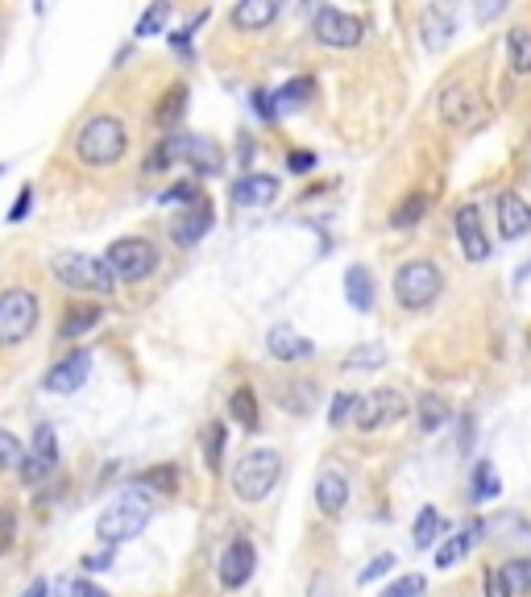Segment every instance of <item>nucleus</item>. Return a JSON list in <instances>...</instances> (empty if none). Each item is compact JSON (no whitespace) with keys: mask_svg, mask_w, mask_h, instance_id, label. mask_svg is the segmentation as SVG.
<instances>
[{"mask_svg":"<svg viewBox=\"0 0 531 597\" xmlns=\"http://www.w3.org/2000/svg\"><path fill=\"white\" fill-rule=\"evenodd\" d=\"M419 30H424V46H428V50H444V46L453 42L457 25H453V13H449V9H428Z\"/></svg>","mask_w":531,"mask_h":597,"instance_id":"nucleus-23","label":"nucleus"},{"mask_svg":"<svg viewBox=\"0 0 531 597\" xmlns=\"http://www.w3.org/2000/svg\"><path fill=\"white\" fill-rule=\"evenodd\" d=\"M129 150V129L121 117H113V112H96V117H88L79 125L75 133V154L83 166H117Z\"/></svg>","mask_w":531,"mask_h":597,"instance_id":"nucleus-1","label":"nucleus"},{"mask_svg":"<svg viewBox=\"0 0 531 597\" xmlns=\"http://www.w3.org/2000/svg\"><path fill=\"white\" fill-rule=\"evenodd\" d=\"M478 531H482V523H473L469 531H457L453 539H444L436 548V568H457L473 552V544H478Z\"/></svg>","mask_w":531,"mask_h":597,"instance_id":"nucleus-22","label":"nucleus"},{"mask_svg":"<svg viewBox=\"0 0 531 597\" xmlns=\"http://www.w3.org/2000/svg\"><path fill=\"white\" fill-rule=\"evenodd\" d=\"M195 199H200V191H195V183H175V187H166L162 191V199H158V204H195Z\"/></svg>","mask_w":531,"mask_h":597,"instance_id":"nucleus-42","label":"nucleus"},{"mask_svg":"<svg viewBox=\"0 0 531 597\" xmlns=\"http://www.w3.org/2000/svg\"><path fill=\"white\" fill-rule=\"evenodd\" d=\"M225 440H229V432H225V423H220V419L204 428V457H208V469H212V473L225 465Z\"/></svg>","mask_w":531,"mask_h":597,"instance_id":"nucleus-32","label":"nucleus"},{"mask_svg":"<svg viewBox=\"0 0 531 597\" xmlns=\"http://www.w3.org/2000/svg\"><path fill=\"white\" fill-rule=\"evenodd\" d=\"M345 299L357 307V311H370L374 307V278L366 266H349L345 270Z\"/></svg>","mask_w":531,"mask_h":597,"instance_id":"nucleus-24","label":"nucleus"},{"mask_svg":"<svg viewBox=\"0 0 531 597\" xmlns=\"http://www.w3.org/2000/svg\"><path fill=\"white\" fill-rule=\"evenodd\" d=\"M88 374H92V353H88V349H75V353H67L59 365L46 369L42 386H46L50 394H75L83 382H88Z\"/></svg>","mask_w":531,"mask_h":597,"instance_id":"nucleus-13","label":"nucleus"},{"mask_svg":"<svg viewBox=\"0 0 531 597\" xmlns=\"http://www.w3.org/2000/svg\"><path fill=\"white\" fill-rule=\"evenodd\" d=\"M440 117L444 125H453V129H478L486 125V100L469 88V83H449V88L440 92Z\"/></svg>","mask_w":531,"mask_h":597,"instance_id":"nucleus-10","label":"nucleus"},{"mask_svg":"<svg viewBox=\"0 0 531 597\" xmlns=\"http://www.w3.org/2000/svg\"><path fill=\"white\" fill-rule=\"evenodd\" d=\"M382 365H386V349L378 345V340H370V345H357L345 357V369H382Z\"/></svg>","mask_w":531,"mask_h":597,"instance_id":"nucleus-35","label":"nucleus"},{"mask_svg":"<svg viewBox=\"0 0 531 597\" xmlns=\"http://www.w3.org/2000/svg\"><path fill=\"white\" fill-rule=\"evenodd\" d=\"M42 320V303L30 287H5L0 291V349L25 345Z\"/></svg>","mask_w":531,"mask_h":597,"instance_id":"nucleus-5","label":"nucleus"},{"mask_svg":"<svg viewBox=\"0 0 531 597\" xmlns=\"http://www.w3.org/2000/svg\"><path fill=\"white\" fill-rule=\"evenodd\" d=\"M50 593V581L46 577H38V581H30V589H25L21 597H46Z\"/></svg>","mask_w":531,"mask_h":597,"instance_id":"nucleus-49","label":"nucleus"},{"mask_svg":"<svg viewBox=\"0 0 531 597\" xmlns=\"http://www.w3.org/2000/svg\"><path fill=\"white\" fill-rule=\"evenodd\" d=\"M166 17H171V5H154V9H146L142 13V21H137V38H154V34H162V25H166Z\"/></svg>","mask_w":531,"mask_h":597,"instance_id":"nucleus-38","label":"nucleus"},{"mask_svg":"<svg viewBox=\"0 0 531 597\" xmlns=\"http://www.w3.org/2000/svg\"><path fill=\"white\" fill-rule=\"evenodd\" d=\"M312 92H316V83H312V79H291L287 88H278V92H274V104H278V112H291V108H299V104L312 100Z\"/></svg>","mask_w":531,"mask_h":597,"instance_id":"nucleus-30","label":"nucleus"},{"mask_svg":"<svg viewBox=\"0 0 531 597\" xmlns=\"http://www.w3.org/2000/svg\"><path fill=\"white\" fill-rule=\"evenodd\" d=\"M274 17H278V0H245V5H237V9L229 13V21L237 25L241 34H258V30H266Z\"/></svg>","mask_w":531,"mask_h":597,"instance_id":"nucleus-21","label":"nucleus"},{"mask_svg":"<svg viewBox=\"0 0 531 597\" xmlns=\"http://www.w3.org/2000/svg\"><path fill=\"white\" fill-rule=\"evenodd\" d=\"M440 287H444V278H440L436 262H407V266H399V274H395V299H399L407 311L432 307L436 295H440Z\"/></svg>","mask_w":531,"mask_h":597,"instance_id":"nucleus-8","label":"nucleus"},{"mask_svg":"<svg viewBox=\"0 0 531 597\" xmlns=\"http://www.w3.org/2000/svg\"><path fill=\"white\" fill-rule=\"evenodd\" d=\"M457 241H461L469 262H486L490 258V237L482 233V212L473 204L457 208Z\"/></svg>","mask_w":531,"mask_h":597,"instance_id":"nucleus-17","label":"nucleus"},{"mask_svg":"<svg viewBox=\"0 0 531 597\" xmlns=\"http://www.w3.org/2000/svg\"><path fill=\"white\" fill-rule=\"evenodd\" d=\"M353 407H357V394H332V407H328V423L337 428V423H345L349 415H353Z\"/></svg>","mask_w":531,"mask_h":597,"instance_id":"nucleus-41","label":"nucleus"},{"mask_svg":"<svg viewBox=\"0 0 531 597\" xmlns=\"http://www.w3.org/2000/svg\"><path fill=\"white\" fill-rule=\"evenodd\" d=\"M266 349H270L274 361H299V357H312V353H316L312 340L299 336V332L287 328V324H278V328L266 332Z\"/></svg>","mask_w":531,"mask_h":597,"instance_id":"nucleus-18","label":"nucleus"},{"mask_svg":"<svg viewBox=\"0 0 531 597\" xmlns=\"http://www.w3.org/2000/svg\"><path fill=\"white\" fill-rule=\"evenodd\" d=\"M440 527H444V519H440L436 506L419 510V519H415V548H432L436 539H440Z\"/></svg>","mask_w":531,"mask_h":597,"instance_id":"nucleus-33","label":"nucleus"},{"mask_svg":"<svg viewBox=\"0 0 531 597\" xmlns=\"http://www.w3.org/2000/svg\"><path fill=\"white\" fill-rule=\"evenodd\" d=\"M104 266L113 270L117 282H146L158 270V245L146 237H121L108 245Z\"/></svg>","mask_w":531,"mask_h":597,"instance_id":"nucleus-6","label":"nucleus"},{"mask_svg":"<svg viewBox=\"0 0 531 597\" xmlns=\"http://www.w3.org/2000/svg\"><path fill=\"white\" fill-rule=\"evenodd\" d=\"M502 585H507L511 597H527L531 593V560H511V564H502Z\"/></svg>","mask_w":531,"mask_h":597,"instance_id":"nucleus-29","label":"nucleus"},{"mask_svg":"<svg viewBox=\"0 0 531 597\" xmlns=\"http://www.w3.org/2000/svg\"><path fill=\"white\" fill-rule=\"evenodd\" d=\"M21 461H25V448L17 444V436H13V432L0 428V473H17V469H21Z\"/></svg>","mask_w":531,"mask_h":597,"instance_id":"nucleus-37","label":"nucleus"},{"mask_svg":"<svg viewBox=\"0 0 531 597\" xmlns=\"http://www.w3.org/2000/svg\"><path fill=\"white\" fill-rule=\"evenodd\" d=\"M54 465H59V436H54L50 423H38L34 428V440H30V452H25V461H21V481L25 486H38L42 477L54 473Z\"/></svg>","mask_w":531,"mask_h":597,"instance_id":"nucleus-12","label":"nucleus"},{"mask_svg":"<svg viewBox=\"0 0 531 597\" xmlns=\"http://www.w3.org/2000/svg\"><path fill=\"white\" fill-rule=\"evenodd\" d=\"M278 199V179L274 175H245L233 183V204L241 208H266Z\"/></svg>","mask_w":531,"mask_h":597,"instance_id":"nucleus-20","label":"nucleus"},{"mask_svg":"<svg viewBox=\"0 0 531 597\" xmlns=\"http://www.w3.org/2000/svg\"><path fill=\"white\" fill-rule=\"evenodd\" d=\"M183 112H187V88H183V83H175V88L162 96V104H158V117H154V121H158L162 129H171V125L183 117Z\"/></svg>","mask_w":531,"mask_h":597,"instance_id":"nucleus-31","label":"nucleus"},{"mask_svg":"<svg viewBox=\"0 0 531 597\" xmlns=\"http://www.w3.org/2000/svg\"><path fill=\"white\" fill-rule=\"evenodd\" d=\"M486 597H511L507 585H502V577H498V568H490V573H486Z\"/></svg>","mask_w":531,"mask_h":597,"instance_id":"nucleus-47","label":"nucleus"},{"mask_svg":"<svg viewBox=\"0 0 531 597\" xmlns=\"http://www.w3.org/2000/svg\"><path fill=\"white\" fill-rule=\"evenodd\" d=\"M254 108H258V117H266V121H274V117H278L274 92H254Z\"/></svg>","mask_w":531,"mask_h":597,"instance_id":"nucleus-44","label":"nucleus"},{"mask_svg":"<svg viewBox=\"0 0 531 597\" xmlns=\"http://www.w3.org/2000/svg\"><path fill=\"white\" fill-rule=\"evenodd\" d=\"M424 577H419V573H407V577H399L395 585H386L382 589V597H419V593H424Z\"/></svg>","mask_w":531,"mask_h":597,"instance_id":"nucleus-39","label":"nucleus"},{"mask_svg":"<svg viewBox=\"0 0 531 597\" xmlns=\"http://www.w3.org/2000/svg\"><path fill=\"white\" fill-rule=\"evenodd\" d=\"M162 150H166V158H171V162L187 158L195 170H204V175H216L220 162H225V158H220V150H216V141L195 137V133H166Z\"/></svg>","mask_w":531,"mask_h":597,"instance_id":"nucleus-11","label":"nucleus"},{"mask_svg":"<svg viewBox=\"0 0 531 597\" xmlns=\"http://www.w3.org/2000/svg\"><path fill=\"white\" fill-rule=\"evenodd\" d=\"M507 59H511L515 75H531V30L515 25V30L507 34Z\"/></svg>","mask_w":531,"mask_h":597,"instance_id":"nucleus-27","label":"nucleus"},{"mask_svg":"<svg viewBox=\"0 0 531 597\" xmlns=\"http://www.w3.org/2000/svg\"><path fill=\"white\" fill-rule=\"evenodd\" d=\"M312 34L328 50H353V46L366 42V25H361V17H353L345 9H320L312 17Z\"/></svg>","mask_w":531,"mask_h":597,"instance_id":"nucleus-9","label":"nucleus"},{"mask_svg":"<svg viewBox=\"0 0 531 597\" xmlns=\"http://www.w3.org/2000/svg\"><path fill=\"white\" fill-rule=\"evenodd\" d=\"M254 564H258L254 544H249V539H233V544L220 552V585L241 589L249 577H254Z\"/></svg>","mask_w":531,"mask_h":597,"instance_id":"nucleus-15","label":"nucleus"},{"mask_svg":"<svg viewBox=\"0 0 531 597\" xmlns=\"http://www.w3.org/2000/svg\"><path fill=\"white\" fill-rule=\"evenodd\" d=\"M449 423V403L440 394H424L419 398V432H440Z\"/></svg>","mask_w":531,"mask_h":597,"instance_id":"nucleus-28","label":"nucleus"},{"mask_svg":"<svg viewBox=\"0 0 531 597\" xmlns=\"http://www.w3.org/2000/svg\"><path fill=\"white\" fill-rule=\"evenodd\" d=\"M316 506L324 510V515H341V510L349 506V477L341 469H324L316 477Z\"/></svg>","mask_w":531,"mask_h":597,"instance_id":"nucleus-19","label":"nucleus"},{"mask_svg":"<svg viewBox=\"0 0 531 597\" xmlns=\"http://www.w3.org/2000/svg\"><path fill=\"white\" fill-rule=\"evenodd\" d=\"M494 212H498V233L507 241H519L523 233H531V204L515 191H502L494 199Z\"/></svg>","mask_w":531,"mask_h":597,"instance_id":"nucleus-16","label":"nucleus"},{"mask_svg":"<svg viewBox=\"0 0 531 597\" xmlns=\"http://www.w3.org/2000/svg\"><path fill=\"white\" fill-rule=\"evenodd\" d=\"M50 274L71 291H88V295H113L117 291V278L104 266V258H92V253H79V249L54 253Z\"/></svg>","mask_w":531,"mask_h":597,"instance_id":"nucleus-3","label":"nucleus"},{"mask_svg":"<svg viewBox=\"0 0 531 597\" xmlns=\"http://www.w3.org/2000/svg\"><path fill=\"white\" fill-rule=\"evenodd\" d=\"M30 199H34V187L25 183V187H21V195H17V204L5 212V220H9V224H21L25 216H30Z\"/></svg>","mask_w":531,"mask_h":597,"instance_id":"nucleus-43","label":"nucleus"},{"mask_svg":"<svg viewBox=\"0 0 531 597\" xmlns=\"http://www.w3.org/2000/svg\"><path fill=\"white\" fill-rule=\"evenodd\" d=\"M100 316H104V311H100L96 303H88V307L79 303V307H71L67 316H63V324H59V336H63V340H79L83 332H92V328L100 324Z\"/></svg>","mask_w":531,"mask_h":597,"instance_id":"nucleus-25","label":"nucleus"},{"mask_svg":"<svg viewBox=\"0 0 531 597\" xmlns=\"http://www.w3.org/2000/svg\"><path fill=\"white\" fill-rule=\"evenodd\" d=\"M150 498H154V494H146L142 486H137V490L121 494L113 506H104L100 519H96L100 544H104V548H121V544H129V539L142 535L146 523H150V515H154V502H150Z\"/></svg>","mask_w":531,"mask_h":597,"instance_id":"nucleus-2","label":"nucleus"},{"mask_svg":"<svg viewBox=\"0 0 531 597\" xmlns=\"http://www.w3.org/2000/svg\"><path fill=\"white\" fill-rule=\"evenodd\" d=\"M71 597H108L100 585H92V581H79L75 589H71Z\"/></svg>","mask_w":531,"mask_h":597,"instance_id":"nucleus-48","label":"nucleus"},{"mask_svg":"<svg viewBox=\"0 0 531 597\" xmlns=\"http://www.w3.org/2000/svg\"><path fill=\"white\" fill-rule=\"evenodd\" d=\"M0 175H5V162H0Z\"/></svg>","mask_w":531,"mask_h":597,"instance_id":"nucleus-50","label":"nucleus"},{"mask_svg":"<svg viewBox=\"0 0 531 597\" xmlns=\"http://www.w3.org/2000/svg\"><path fill=\"white\" fill-rule=\"evenodd\" d=\"M428 204H432L428 195H407V204H399L395 212H390V224H395V229H411V224L424 220Z\"/></svg>","mask_w":531,"mask_h":597,"instance_id":"nucleus-34","label":"nucleus"},{"mask_svg":"<svg viewBox=\"0 0 531 597\" xmlns=\"http://www.w3.org/2000/svg\"><path fill=\"white\" fill-rule=\"evenodd\" d=\"M212 204L200 195L195 204H187L179 216H175V224H171V237H175V245H183V249H191V245H200L208 233H212Z\"/></svg>","mask_w":531,"mask_h":597,"instance_id":"nucleus-14","label":"nucleus"},{"mask_svg":"<svg viewBox=\"0 0 531 597\" xmlns=\"http://www.w3.org/2000/svg\"><path fill=\"white\" fill-rule=\"evenodd\" d=\"M83 568H88V573H104V568H113V548L100 552V556H83Z\"/></svg>","mask_w":531,"mask_h":597,"instance_id":"nucleus-46","label":"nucleus"},{"mask_svg":"<svg viewBox=\"0 0 531 597\" xmlns=\"http://www.w3.org/2000/svg\"><path fill=\"white\" fill-rule=\"evenodd\" d=\"M407 415V394L399 386H378L370 394H357V407H353V423L357 432H378L390 428Z\"/></svg>","mask_w":531,"mask_h":597,"instance_id":"nucleus-7","label":"nucleus"},{"mask_svg":"<svg viewBox=\"0 0 531 597\" xmlns=\"http://www.w3.org/2000/svg\"><path fill=\"white\" fill-rule=\"evenodd\" d=\"M498 477H494V469H490V461H478L473 465V502H490V498H498Z\"/></svg>","mask_w":531,"mask_h":597,"instance_id":"nucleus-36","label":"nucleus"},{"mask_svg":"<svg viewBox=\"0 0 531 597\" xmlns=\"http://www.w3.org/2000/svg\"><path fill=\"white\" fill-rule=\"evenodd\" d=\"M278 477H283V452L249 448L245 457L233 465V494L241 502H262L278 486Z\"/></svg>","mask_w":531,"mask_h":597,"instance_id":"nucleus-4","label":"nucleus"},{"mask_svg":"<svg viewBox=\"0 0 531 597\" xmlns=\"http://www.w3.org/2000/svg\"><path fill=\"white\" fill-rule=\"evenodd\" d=\"M287 166H291V175H307V170H316V154H291L287 158Z\"/></svg>","mask_w":531,"mask_h":597,"instance_id":"nucleus-45","label":"nucleus"},{"mask_svg":"<svg viewBox=\"0 0 531 597\" xmlns=\"http://www.w3.org/2000/svg\"><path fill=\"white\" fill-rule=\"evenodd\" d=\"M229 415H233V423H241L245 432H258V394L249 386H237L229 394Z\"/></svg>","mask_w":531,"mask_h":597,"instance_id":"nucleus-26","label":"nucleus"},{"mask_svg":"<svg viewBox=\"0 0 531 597\" xmlns=\"http://www.w3.org/2000/svg\"><path fill=\"white\" fill-rule=\"evenodd\" d=\"M399 560L395 556H390V552H382V556H374L366 568H361V573H357V585H370V581H378V577H386L390 573V568H395Z\"/></svg>","mask_w":531,"mask_h":597,"instance_id":"nucleus-40","label":"nucleus"}]
</instances>
